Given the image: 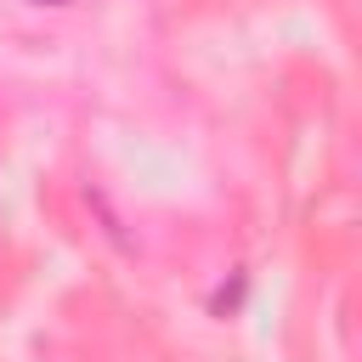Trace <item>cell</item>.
Here are the masks:
<instances>
[{
  "label": "cell",
  "mask_w": 362,
  "mask_h": 362,
  "mask_svg": "<svg viewBox=\"0 0 362 362\" xmlns=\"http://www.w3.org/2000/svg\"><path fill=\"white\" fill-rule=\"evenodd\" d=\"M34 6H68V0H34Z\"/></svg>",
  "instance_id": "1"
}]
</instances>
